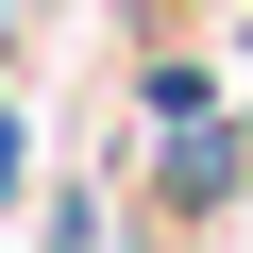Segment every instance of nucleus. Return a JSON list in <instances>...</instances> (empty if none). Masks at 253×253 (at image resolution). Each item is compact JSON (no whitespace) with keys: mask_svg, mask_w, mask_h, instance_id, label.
<instances>
[{"mask_svg":"<svg viewBox=\"0 0 253 253\" xmlns=\"http://www.w3.org/2000/svg\"><path fill=\"white\" fill-rule=\"evenodd\" d=\"M253 186V135H236V118H186V135L152 152V219H219Z\"/></svg>","mask_w":253,"mask_h":253,"instance_id":"f257e3e1","label":"nucleus"},{"mask_svg":"<svg viewBox=\"0 0 253 253\" xmlns=\"http://www.w3.org/2000/svg\"><path fill=\"white\" fill-rule=\"evenodd\" d=\"M135 118H169V135L219 118V68H203V51H152V68H135Z\"/></svg>","mask_w":253,"mask_h":253,"instance_id":"f03ea898","label":"nucleus"},{"mask_svg":"<svg viewBox=\"0 0 253 253\" xmlns=\"http://www.w3.org/2000/svg\"><path fill=\"white\" fill-rule=\"evenodd\" d=\"M101 236H118V203L101 186H51V253H101Z\"/></svg>","mask_w":253,"mask_h":253,"instance_id":"7ed1b4c3","label":"nucleus"},{"mask_svg":"<svg viewBox=\"0 0 253 253\" xmlns=\"http://www.w3.org/2000/svg\"><path fill=\"white\" fill-rule=\"evenodd\" d=\"M17 186H34V135H17V101H0V203H17Z\"/></svg>","mask_w":253,"mask_h":253,"instance_id":"20e7f679","label":"nucleus"},{"mask_svg":"<svg viewBox=\"0 0 253 253\" xmlns=\"http://www.w3.org/2000/svg\"><path fill=\"white\" fill-rule=\"evenodd\" d=\"M236 135H253V101H236Z\"/></svg>","mask_w":253,"mask_h":253,"instance_id":"39448f33","label":"nucleus"},{"mask_svg":"<svg viewBox=\"0 0 253 253\" xmlns=\"http://www.w3.org/2000/svg\"><path fill=\"white\" fill-rule=\"evenodd\" d=\"M169 253H203V236H169Z\"/></svg>","mask_w":253,"mask_h":253,"instance_id":"423d86ee","label":"nucleus"}]
</instances>
